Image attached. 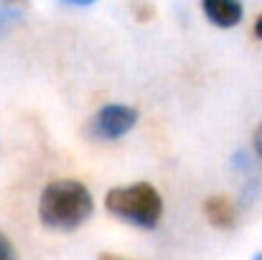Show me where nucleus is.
Wrapping results in <instances>:
<instances>
[{
    "label": "nucleus",
    "instance_id": "obj_5",
    "mask_svg": "<svg viewBox=\"0 0 262 260\" xmlns=\"http://www.w3.org/2000/svg\"><path fill=\"white\" fill-rule=\"evenodd\" d=\"M204 214L219 230H229L234 225V219H237V209H234V204L227 196H209L206 204H204Z\"/></svg>",
    "mask_w": 262,
    "mask_h": 260
},
{
    "label": "nucleus",
    "instance_id": "obj_10",
    "mask_svg": "<svg viewBox=\"0 0 262 260\" xmlns=\"http://www.w3.org/2000/svg\"><path fill=\"white\" fill-rule=\"evenodd\" d=\"M64 3H69V5H92L94 0H64Z\"/></svg>",
    "mask_w": 262,
    "mask_h": 260
},
{
    "label": "nucleus",
    "instance_id": "obj_2",
    "mask_svg": "<svg viewBox=\"0 0 262 260\" xmlns=\"http://www.w3.org/2000/svg\"><path fill=\"white\" fill-rule=\"evenodd\" d=\"M104 204H107L110 214H115L135 227H143V230H153L163 214V199H161L158 189L145 181L110 189Z\"/></svg>",
    "mask_w": 262,
    "mask_h": 260
},
{
    "label": "nucleus",
    "instance_id": "obj_11",
    "mask_svg": "<svg viewBox=\"0 0 262 260\" xmlns=\"http://www.w3.org/2000/svg\"><path fill=\"white\" fill-rule=\"evenodd\" d=\"M255 33H257V36L262 38V15L257 18V21H255Z\"/></svg>",
    "mask_w": 262,
    "mask_h": 260
},
{
    "label": "nucleus",
    "instance_id": "obj_12",
    "mask_svg": "<svg viewBox=\"0 0 262 260\" xmlns=\"http://www.w3.org/2000/svg\"><path fill=\"white\" fill-rule=\"evenodd\" d=\"M252 260H262V253H257V255H255V258H252Z\"/></svg>",
    "mask_w": 262,
    "mask_h": 260
},
{
    "label": "nucleus",
    "instance_id": "obj_4",
    "mask_svg": "<svg viewBox=\"0 0 262 260\" xmlns=\"http://www.w3.org/2000/svg\"><path fill=\"white\" fill-rule=\"evenodd\" d=\"M201 8H204V15L219 28H232L245 15V8L239 0H201Z\"/></svg>",
    "mask_w": 262,
    "mask_h": 260
},
{
    "label": "nucleus",
    "instance_id": "obj_6",
    "mask_svg": "<svg viewBox=\"0 0 262 260\" xmlns=\"http://www.w3.org/2000/svg\"><path fill=\"white\" fill-rule=\"evenodd\" d=\"M18 21H20V10H15L10 5H0V36H5Z\"/></svg>",
    "mask_w": 262,
    "mask_h": 260
},
{
    "label": "nucleus",
    "instance_id": "obj_3",
    "mask_svg": "<svg viewBox=\"0 0 262 260\" xmlns=\"http://www.w3.org/2000/svg\"><path fill=\"white\" fill-rule=\"evenodd\" d=\"M138 123V112L127 105H104L89 123V133L99 141H117Z\"/></svg>",
    "mask_w": 262,
    "mask_h": 260
},
{
    "label": "nucleus",
    "instance_id": "obj_7",
    "mask_svg": "<svg viewBox=\"0 0 262 260\" xmlns=\"http://www.w3.org/2000/svg\"><path fill=\"white\" fill-rule=\"evenodd\" d=\"M15 258V253H13V245H10V240L0 232V260H13Z\"/></svg>",
    "mask_w": 262,
    "mask_h": 260
},
{
    "label": "nucleus",
    "instance_id": "obj_8",
    "mask_svg": "<svg viewBox=\"0 0 262 260\" xmlns=\"http://www.w3.org/2000/svg\"><path fill=\"white\" fill-rule=\"evenodd\" d=\"M252 143H255V153L262 158V125L255 130V135H252Z\"/></svg>",
    "mask_w": 262,
    "mask_h": 260
},
{
    "label": "nucleus",
    "instance_id": "obj_1",
    "mask_svg": "<svg viewBox=\"0 0 262 260\" xmlns=\"http://www.w3.org/2000/svg\"><path fill=\"white\" fill-rule=\"evenodd\" d=\"M94 212V199L82 181L61 178L51 181L41 191L38 217L51 230H77Z\"/></svg>",
    "mask_w": 262,
    "mask_h": 260
},
{
    "label": "nucleus",
    "instance_id": "obj_13",
    "mask_svg": "<svg viewBox=\"0 0 262 260\" xmlns=\"http://www.w3.org/2000/svg\"><path fill=\"white\" fill-rule=\"evenodd\" d=\"M8 3H20V0H8Z\"/></svg>",
    "mask_w": 262,
    "mask_h": 260
},
{
    "label": "nucleus",
    "instance_id": "obj_9",
    "mask_svg": "<svg viewBox=\"0 0 262 260\" xmlns=\"http://www.w3.org/2000/svg\"><path fill=\"white\" fill-rule=\"evenodd\" d=\"M99 260H127V258H122V255H112V253H102Z\"/></svg>",
    "mask_w": 262,
    "mask_h": 260
}]
</instances>
